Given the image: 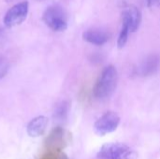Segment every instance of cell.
I'll return each mask as SVG.
<instances>
[{"label":"cell","mask_w":160,"mask_h":159,"mask_svg":"<svg viewBox=\"0 0 160 159\" xmlns=\"http://www.w3.org/2000/svg\"><path fill=\"white\" fill-rule=\"evenodd\" d=\"M118 82V72L114 66H107L100 73L93 89V94L98 99L110 97L116 89Z\"/></svg>","instance_id":"obj_1"},{"label":"cell","mask_w":160,"mask_h":159,"mask_svg":"<svg viewBox=\"0 0 160 159\" xmlns=\"http://www.w3.org/2000/svg\"><path fill=\"white\" fill-rule=\"evenodd\" d=\"M43 22L55 32H62L68 28V15L59 5H52L43 13Z\"/></svg>","instance_id":"obj_2"},{"label":"cell","mask_w":160,"mask_h":159,"mask_svg":"<svg viewBox=\"0 0 160 159\" xmlns=\"http://www.w3.org/2000/svg\"><path fill=\"white\" fill-rule=\"evenodd\" d=\"M29 11V3L22 1L11 7L4 17V24L8 28H12L20 25L24 22Z\"/></svg>","instance_id":"obj_3"},{"label":"cell","mask_w":160,"mask_h":159,"mask_svg":"<svg viewBox=\"0 0 160 159\" xmlns=\"http://www.w3.org/2000/svg\"><path fill=\"white\" fill-rule=\"evenodd\" d=\"M120 124V117L114 112H107L95 123V130L99 135L113 132Z\"/></svg>","instance_id":"obj_4"},{"label":"cell","mask_w":160,"mask_h":159,"mask_svg":"<svg viewBox=\"0 0 160 159\" xmlns=\"http://www.w3.org/2000/svg\"><path fill=\"white\" fill-rule=\"evenodd\" d=\"M122 20L128 24L130 33H134L140 27L142 22V13L136 6L128 5L122 12Z\"/></svg>","instance_id":"obj_5"},{"label":"cell","mask_w":160,"mask_h":159,"mask_svg":"<svg viewBox=\"0 0 160 159\" xmlns=\"http://www.w3.org/2000/svg\"><path fill=\"white\" fill-rule=\"evenodd\" d=\"M128 151V147L122 143L105 144L98 152V159H119Z\"/></svg>","instance_id":"obj_6"},{"label":"cell","mask_w":160,"mask_h":159,"mask_svg":"<svg viewBox=\"0 0 160 159\" xmlns=\"http://www.w3.org/2000/svg\"><path fill=\"white\" fill-rule=\"evenodd\" d=\"M68 137L66 135V131L61 127H56L46 141V147L51 151L58 152L60 149L64 148L68 143Z\"/></svg>","instance_id":"obj_7"},{"label":"cell","mask_w":160,"mask_h":159,"mask_svg":"<svg viewBox=\"0 0 160 159\" xmlns=\"http://www.w3.org/2000/svg\"><path fill=\"white\" fill-rule=\"evenodd\" d=\"M49 124L48 117L44 115H39L32 119L26 127L27 134L32 138H38L44 134Z\"/></svg>","instance_id":"obj_8"},{"label":"cell","mask_w":160,"mask_h":159,"mask_svg":"<svg viewBox=\"0 0 160 159\" xmlns=\"http://www.w3.org/2000/svg\"><path fill=\"white\" fill-rule=\"evenodd\" d=\"M82 38L90 44L101 46L109 40V35L99 29H88L83 32Z\"/></svg>","instance_id":"obj_9"},{"label":"cell","mask_w":160,"mask_h":159,"mask_svg":"<svg viewBox=\"0 0 160 159\" xmlns=\"http://www.w3.org/2000/svg\"><path fill=\"white\" fill-rule=\"evenodd\" d=\"M159 62L160 59L158 55L153 54V55L148 56L141 65V67H140L141 75L144 77H148V76L155 74V72L158 69Z\"/></svg>","instance_id":"obj_10"},{"label":"cell","mask_w":160,"mask_h":159,"mask_svg":"<svg viewBox=\"0 0 160 159\" xmlns=\"http://www.w3.org/2000/svg\"><path fill=\"white\" fill-rule=\"evenodd\" d=\"M129 33H130V30H129L128 24L125 21H123L122 28H121V31H120V34L118 37V41H117V46L119 49H123L125 47V45L127 44Z\"/></svg>","instance_id":"obj_11"},{"label":"cell","mask_w":160,"mask_h":159,"mask_svg":"<svg viewBox=\"0 0 160 159\" xmlns=\"http://www.w3.org/2000/svg\"><path fill=\"white\" fill-rule=\"evenodd\" d=\"M68 105L67 102H62L60 103L57 108L55 109L54 112V118L57 121H63L66 119L68 115Z\"/></svg>","instance_id":"obj_12"},{"label":"cell","mask_w":160,"mask_h":159,"mask_svg":"<svg viewBox=\"0 0 160 159\" xmlns=\"http://www.w3.org/2000/svg\"><path fill=\"white\" fill-rule=\"evenodd\" d=\"M8 69H9V64L8 60L0 56V80L3 79L7 75V73L8 72Z\"/></svg>","instance_id":"obj_13"},{"label":"cell","mask_w":160,"mask_h":159,"mask_svg":"<svg viewBox=\"0 0 160 159\" xmlns=\"http://www.w3.org/2000/svg\"><path fill=\"white\" fill-rule=\"evenodd\" d=\"M147 6L151 9H160V0H147Z\"/></svg>","instance_id":"obj_14"},{"label":"cell","mask_w":160,"mask_h":159,"mask_svg":"<svg viewBox=\"0 0 160 159\" xmlns=\"http://www.w3.org/2000/svg\"><path fill=\"white\" fill-rule=\"evenodd\" d=\"M135 157H136L135 153H132V152L128 151V152H126L119 159H135Z\"/></svg>","instance_id":"obj_15"},{"label":"cell","mask_w":160,"mask_h":159,"mask_svg":"<svg viewBox=\"0 0 160 159\" xmlns=\"http://www.w3.org/2000/svg\"><path fill=\"white\" fill-rule=\"evenodd\" d=\"M11 1H14V0H6V2H11Z\"/></svg>","instance_id":"obj_16"}]
</instances>
